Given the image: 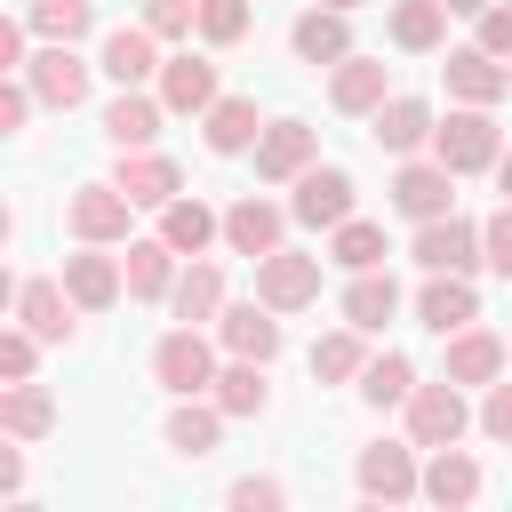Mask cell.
I'll use <instances>...</instances> for the list:
<instances>
[{"instance_id":"4316f807","label":"cell","mask_w":512,"mask_h":512,"mask_svg":"<svg viewBox=\"0 0 512 512\" xmlns=\"http://www.w3.org/2000/svg\"><path fill=\"white\" fill-rule=\"evenodd\" d=\"M160 120H168L160 88H152V96H144V88H120V96L104 104V144H112V152H144V144L160 136Z\"/></svg>"},{"instance_id":"9c48e42d","label":"cell","mask_w":512,"mask_h":512,"mask_svg":"<svg viewBox=\"0 0 512 512\" xmlns=\"http://www.w3.org/2000/svg\"><path fill=\"white\" fill-rule=\"evenodd\" d=\"M432 128H440V112H432V96H384L376 112H368V136H376V152H392V160H416V152H432Z\"/></svg>"},{"instance_id":"52a82bcc","label":"cell","mask_w":512,"mask_h":512,"mask_svg":"<svg viewBox=\"0 0 512 512\" xmlns=\"http://www.w3.org/2000/svg\"><path fill=\"white\" fill-rule=\"evenodd\" d=\"M408 224H432V216H448L456 208V168L448 160H432V152H416V160H400L392 168V192H384Z\"/></svg>"},{"instance_id":"5b68a950","label":"cell","mask_w":512,"mask_h":512,"mask_svg":"<svg viewBox=\"0 0 512 512\" xmlns=\"http://www.w3.org/2000/svg\"><path fill=\"white\" fill-rule=\"evenodd\" d=\"M64 224H72V240H96V248H128V240H136V232H128V224H136V200H128V192L104 176V184H80V192L64 200Z\"/></svg>"},{"instance_id":"f907efd6","label":"cell","mask_w":512,"mask_h":512,"mask_svg":"<svg viewBox=\"0 0 512 512\" xmlns=\"http://www.w3.org/2000/svg\"><path fill=\"white\" fill-rule=\"evenodd\" d=\"M320 8H360V0H320Z\"/></svg>"},{"instance_id":"c3c4849f","label":"cell","mask_w":512,"mask_h":512,"mask_svg":"<svg viewBox=\"0 0 512 512\" xmlns=\"http://www.w3.org/2000/svg\"><path fill=\"white\" fill-rule=\"evenodd\" d=\"M488 176H496V192H504V200H512V152H504V160H496V168H488Z\"/></svg>"},{"instance_id":"30bf717a","label":"cell","mask_w":512,"mask_h":512,"mask_svg":"<svg viewBox=\"0 0 512 512\" xmlns=\"http://www.w3.org/2000/svg\"><path fill=\"white\" fill-rule=\"evenodd\" d=\"M288 216L312 224V232H336L344 216H360V208H352V176H344L336 160H312V168L288 184Z\"/></svg>"},{"instance_id":"7a4b0ae2","label":"cell","mask_w":512,"mask_h":512,"mask_svg":"<svg viewBox=\"0 0 512 512\" xmlns=\"http://www.w3.org/2000/svg\"><path fill=\"white\" fill-rule=\"evenodd\" d=\"M432 160H448L456 176H480L504 160V128H496V104H448V120L432 128Z\"/></svg>"},{"instance_id":"603a6c76","label":"cell","mask_w":512,"mask_h":512,"mask_svg":"<svg viewBox=\"0 0 512 512\" xmlns=\"http://www.w3.org/2000/svg\"><path fill=\"white\" fill-rule=\"evenodd\" d=\"M224 304H232V296H224V264H216V256H184V272H176V288H168V312H176L184 328H216Z\"/></svg>"},{"instance_id":"f1b7e54d","label":"cell","mask_w":512,"mask_h":512,"mask_svg":"<svg viewBox=\"0 0 512 512\" xmlns=\"http://www.w3.org/2000/svg\"><path fill=\"white\" fill-rule=\"evenodd\" d=\"M160 240H168L176 256H208V248L224 240V208H208L200 192H176V200L160 208Z\"/></svg>"},{"instance_id":"2e32d148","label":"cell","mask_w":512,"mask_h":512,"mask_svg":"<svg viewBox=\"0 0 512 512\" xmlns=\"http://www.w3.org/2000/svg\"><path fill=\"white\" fill-rule=\"evenodd\" d=\"M440 80H448V104H504V96H512V64H504V56H488L480 40L448 48Z\"/></svg>"},{"instance_id":"ba28073f","label":"cell","mask_w":512,"mask_h":512,"mask_svg":"<svg viewBox=\"0 0 512 512\" xmlns=\"http://www.w3.org/2000/svg\"><path fill=\"white\" fill-rule=\"evenodd\" d=\"M408 256L424 264V272H488V248H480V224L472 216H432V224H416V240H408Z\"/></svg>"},{"instance_id":"1f68e13d","label":"cell","mask_w":512,"mask_h":512,"mask_svg":"<svg viewBox=\"0 0 512 512\" xmlns=\"http://www.w3.org/2000/svg\"><path fill=\"white\" fill-rule=\"evenodd\" d=\"M120 264H128V296H136V304H168V288H176V272H184V256H176L160 232H152V240H128Z\"/></svg>"},{"instance_id":"8fae6325","label":"cell","mask_w":512,"mask_h":512,"mask_svg":"<svg viewBox=\"0 0 512 512\" xmlns=\"http://www.w3.org/2000/svg\"><path fill=\"white\" fill-rule=\"evenodd\" d=\"M440 344H448V352H440V376H456L464 392H488L496 376H512V344H504L496 328H480V320L456 328V336H440Z\"/></svg>"},{"instance_id":"b9f144b4","label":"cell","mask_w":512,"mask_h":512,"mask_svg":"<svg viewBox=\"0 0 512 512\" xmlns=\"http://www.w3.org/2000/svg\"><path fill=\"white\" fill-rule=\"evenodd\" d=\"M224 504H232V512H280V504H288V480L248 472V480H232V488H224Z\"/></svg>"},{"instance_id":"44dd1931","label":"cell","mask_w":512,"mask_h":512,"mask_svg":"<svg viewBox=\"0 0 512 512\" xmlns=\"http://www.w3.org/2000/svg\"><path fill=\"white\" fill-rule=\"evenodd\" d=\"M384 96H392V64H384V56H360V48H352L344 64H328V104H336L344 120H368Z\"/></svg>"},{"instance_id":"5bb4252c","label":"cell","mask_w":512,"mask_h":512,"mask_svg":"<svg viewBox=\"0 0 512 512\" xmlns=\"http://www.w3.org/2000/svg\"><path fill=\"white\" fill-rule=\"evenodd\" d=\"M64 288H72V304L80 312H112L120 296H128V264L112 256V248H96V240H80L72 256H64V272H56Z\"/></svg>"},{"instance_id":"d4e9b609","label":"cell","mask_w":512,"mask_h":512,"mask_svg":"<svg viewBox=\"0 0 512 512\" xmlns=\"http://www.w3.org/2000/svg\"><path fill=\"white\" fill-rule=\"evenodd\" d=\"M152 88H160V104H168V112H192V120H200V112L224 96L216 64H208V56H192V48H176V56L160 64V80H152Z\"/></svg>"},{"instance_id":"d6a6232c","label":"cell","mask_w":512,"mask_h":512,"mask_svg":"<svg viewBox=\"0 0 512 512\" xmlns=\"http://www.w3.org/2000/svg\"><path fill=\"white\" fill-rule=\"evenodd\" d=\"M264 368H272V360H232V352H224V368H216V392H208V400H216L232 424L264 416V408H272V376H264Z\"/></svg>"},{"instance_id":"83f0119b","label":"cell","mask_w":512,"mask_h":512,"mask_svg":"<svg viewBox=\"0 0 512 512\" xmlns=\"http://www.w3.org/2000/svg\"><path fill=\"white\" fill-rule=\"evenodd\" d=\"M112 184H120V192H128L136 208H168V200L184 192V168H176L168 152H152V144H144V152H120Z\"/></svg>"},{"instance_id":"e575fe53","label":"cell","mask_w":512,"mask_h":512,"mask_svg":"<svg viewBox=\"0 0 512 512\" xmlns=\"http://www.w3.org/2000/svg\"><path fill=\"white\" fill-rule=\"evenodd\" d=\"M360 368H368V328H328L320 344H312V376L320 384H360Z\"/></svg>"},{"instance_id":"cb8c5ba5","label":"cell","mask_w":512,"mask_h":512,"mask_svg":"<svg viewBox=\"0 0 512 512\" xmlns=\"http://www.w3.org/2000/svg\"><path fill=\"white\" fill-rule=\"evenodd\" d=\"M424 504H440V512L480 504V456L464 440L456 448H424Z\"/></svg>"},{"instance_id":"7bdbcfd3","label":"cell","mask_w":512,"mask_h":512,"mask_svg":"<svg viewBox=\"0 0 512 512\" xmlns=\"http://www.w3.org/2000/svg\"><path fill=\"white\" fill-rule=\"evenodd\" d=\"M32 368H40V336H32L24 320H16V328H0V376H8V384H24Z\"/></svg>"},{"instance_id":"681fc988","label":"cell","mask_w":512,"mask_h":512,"mask_svg":"<svg viewBox=\"0 0 512 512\" xmlns=\"http://www.w3.org/2000/svg\"><path fill=\"white\" fill-rule=\"evenodd\" d=\"M440 8H448V16H480L488 0H440Z\"/></svg>"},{"instance_id":"484cf974","label":"cell","mask_w":512,"mask_h":512,"mask_svg":"<svg viewBox=\"0 0 512 512\" xmlns=\"http://www.w3.org/2000/svg\"><path fill=\"white\" fill-rule=\"evenodd\" d=\"M256 136H264V112H256V96H216V104L200 112V144H208L216 160H240V152H256Z\"/></svg>"},{"instance_id":"ac0fdd59","label":"cell","mask_w":512,"mask_h":512,"mask_svg":"<svg viewBox=\"0 0 512 512\" xmlns=\"http://www.w3.org/2000/svg\"><path fill=\"white\" fill-rule=\"evenodd\" d=\"M280 240H288V208H280V200L240 192V200L224 208V248H232V256H248V264H256V256H272Z\"/></svg>"},{"instance_id":"ffe728a7","label":"cell","mask_w":512,"mask_h":512,"mask_svg":"<svg viewBox=\"0 0 512 512\" xmlns=\"http://www.w3.org/2000/svg\"><path fill=\"white\" fill-rule=\"evenodd\" d=\"M288 48H296V64H312V72H328V64H344L352 56V8H304L296 24H288Z\"/></svg>"},{"instance_id":"e0dca14e","label":"cell","mask_w":512,"mask_h":512,"mask_svg":"<svg viewBox=\"0 0 512 512\" xmlns=\"http://www.w3.org/2000/svg\"><path fill=\"white\" fill-rule=\"evenodd\" d=\"M216 344H224L232 360H280L288 328H280V312H272L264 296H248V304H224V312H216Z\"/></svg>"},{"instance_id":"9a60e30c","label":"cell","mask_w":512,"mask_h":512,"mask_svg":"<svg viewBox=\"0 0 512 512\" xmlns=\"http://www.w3.org/2000/svg\"><path fill=\"white\" fill-rule=\"evenodd\" d=\"M256 296L272 304V312H304V304H320V256H304V248H272V256H256Z\"/></svg>"},{"instance_id":"f546056e","label":"cell","mask_w":512,"mask_h":512,"mask_svg":"<svg viewBox=\"0 0 512 512\" xmlns=\"http://www.w3.org/2000/svg\"><path fill=\"white\" fill-rule=\"evenodd\" d=\"M224 424H232V416H224V408H216L208 392H192V400H176V408H168V424H160V440H168L176 456H192V464H200V456H216V440H224Z\"/></svg>"},{"instance_id":"4dcf8cb0","label":"cell","mask_w":512,"mask_h":512,"mask_svg":"<svg viewBox=\"0 0 512 512\" xmlns=\"http://www.w3.org/2000/svg\"><path fill=\"white\" fill-rule=\"evenodd\" d=\"M384 40L400 56H440L448 48V8L440 0H392L384 8Z\"/></svg>"},{"instance_id":"836d02e7","label":"cell","mask_w":512,"mask_h":512,"mask_svg":"<svg viewBox=\"0 0 512 512\" xmlns=\"http://www.w3.org/2000/svg\"><path fill=\"white\" fill-rule=\"evenodd\" d=\"M336 312H344L352 328H368V336H376V328L400 312V280H392L384 264H376V272H352V280H344V296H336Z\"/></svg>"},{"instance_id":"60d3db41","label":"cell","mask_w":512,"mask_h":512,"mask_svg":"<svg viewBox=\"0 0 512 512\" xmlns=\"http://www.w3.org/2000/svg\"><path fill=\"white\" fill-rule=\"evenodd\" d=\"M136 16H144L160 40H192V32H200V0H136Z\"/></svg>"},{"instance_id":"d590c367","label":"cell","mask_w":512,"mask_h":512,"mask_svg":"<svg viewBox=\"0 0 512 512\" xmlns=\"http://www.w3.org/2000/svg\"><path fill=\"white\" fill-rule=\"evenodd\" d=\"M0 432H8V440H48V432H56V400H48L32 376L8 384V392H0Z\"/></svg>"},{"instance_id":"ab89813d","label":"cell","mask_w":512,"mask_h":512,"mask_svg":"<svg viewBox=\"0 0 512 512\" xmlns=\"http://www.w3.org/2000/svg\"><path fill=\"white\" fill-rule=\"evenodd\" d=\"M200 40L208 48H240L248 40V0H200Z\"/></svg>"},{"instance_id":"8992f818","label":"cell","mask_w":512,"mask_h":512,"mask_svg":"<svg viewBox=\"0 0 512 512\" xmlns=\"http://www.w3.org/2000/svg\"><path fill=\"white\" fill-rule=\"evenodd\" d=\"M352 480H360V496H368V504H408V496H424L416 440H368V448H360V464H352Z\"/></svg>"},{"instance_id":"8d00e7d4","label":"cell","mask_w":512,"mask_h":512,"mask_svg":"<svg viewBox=\"0 0 512 512\" xmlns=\"http://www.w3.org/2000/svg\"><path fill=\"white\" fill-rule=\"evenodd\" d=\"M392 248H384V224H368V216H344L336 232H328V264H344V272H376Z\"/></svg>"},{"instance_id":"277c9868","label":"cell","mask_w":512,"mask_h":512,"mask_svg":"<svg viewBox=\"0 0 512 512\" xmlns=\"http://www.w3.org/2000/svg\"><path fill=\"white\" fill-rule=\"evenodd\" d=\"M400 416H408V440H416V448H456V440H464V432L480 424L456 376H440V384H416Z\"/></svg>"},{"instance_id":"7dc6e473","label":"cell","mask_w":512,"mask_h":512,"mask_svg":"<svg viewBox=\"0 0 512 512\" xmlns=\"http://www.w3.org/2000/svg\"><path fill=\"white\" fill-rule=\"evenodd\" d=\"M24 64H32V24L8 16V24H0V72H24Z\"/></svg>"},{"instance_id":"4fadbf2b","label":"cell","mask_w":512,"mask_h":512,"mask_svg":"<svg viewBox=\"0 0 512 512\" xmlns=\"http://www.w3.org/2000/svg\"><path fill=\"white\" fill-rule=\"evenodd\" d=\"M312 160H320V128L312 120H296V112L264 120V136H256V176L264 184H296Z\"/></svg>"},{"instance_id":"f35d334b","label":"cell","mask_w":512,"mask_h":512,"mask_svg":"<svg viewBox=\"0 0 512 512\" xmlns=\"http://www.w3.org/2000/svg\"><path fill=\"white\" fill-rule=\"evenodd\" d=\"M24 24H32V40H88L96 8L88 0H24Z\"/></svg>"},{"instance_id":"f6af8a7d","label":"cell","mask_w":512,"mask_h":512,"mask_svg":"<svg viewBox=\"0 0 512 512\" xmlns=\"http://www.w3.org/2000/svg\"><path fill=\"white\" fill-rule=\"evenodd\" d=\"M472 40H480L488 56H512V0H488V8L472 16Z\"/></svg>"},{"instance_id":"74e56055","label":"cell","mask_w":512,"mask_h":512,"mask_svg":"<svg viewBox=\"0 0 512 512\" xmlns=\"http://www.w3.org/2000/svg\"><path fill=\"white\" fill-rule=\"evenodd\" d=\"M408 392H416L408 352H368V368H360V400H368V408H408Z\"/></svg>"},{"instance_id":"ee69618b","label":"cell","mask_w":512,"mask_h":512,"mask_svg":"<svg viewBox=\"0 0 512 512\" xmlns=\"http://www.w3.org/2000/svg\"><path fill=\"white\" fill-rule=\"evenodd\" d=\"M480 248H488V272L512 280V200H496V216L480 224Z\"/></svg>"},{"instance_id":"7402d4cb","label":"cell","mask_w":512,"mask_h":512,"mask_svg":"<svg viewBox=\"0 0 512 512\" xmlns=\"http://www.w3.org/2000/svg\"><path fill=\"white\" fill-rule=\"evenodd\" d=\"M16 320L40 336V344H72L80 336V304L64 280H16Z\"/></svg>"},{"instance_id":"6da1fadb","label":"cell","mask_w":512,"mask_h":512,"mask_svg":"<svg viewBox=\"0 0 512 512\" xmlns=\"http://www.w3.org/2000/svg\"><path fill=\"white\" fill-rule=\"evenodd\" d=\"M216 352H224V344H216L208 328H184V320H176V328H168V336L152 344V384H160L168 400H192V392H216V368H224Z\"/></svg>"},{"instance_id":"bcb514c9","label":"cell","mask_w":512,"mask_h":512,"mask_svg":"<svg viewBox=\"0 0 512 512\" xmlns=\"http://www.w3.org/2000/svg\"><path fill=\"white\" fill-rule=\"evenodd\" d=\"M480 432H488V440H504V448H512V376H496V384H488V392H480Z\"/></svg>"},{"instance_id":"3957f363","label":"cell","mask_w":512,"mask_h":512,"mask_svg":"<svg viewBox=\"0 0 512 512\" xmlns=\"http://www.w3.org/2000/svg\"><path fill=\"white\" fill-rule=\"evenodd\" d=\"M24 80H32V96H40L48 112H80L88 88H96V64L80 56V40H40L32 64H24Z\"/></svg>"},{"instance_id":"7c38bea8","label":"cell","mask_w":512,"mask_h":512,"mask_svg":"<svg viewBox=\"0 0 512 512\" xmlns=\"http://www.w3.org/2000/svg\"><path fill=\"white\" fill-rule=\"evenodd\" d=\"M160 64H168V56H160V32H152L144 16H136V24H112L104 48H96V72H104L112 88H144V80H160Z\"/></svg>"},{"instance_id":"d6986e66","label":"cell","mask_w":512,"mask_h":512,"mask_svg":"<svg viewBox=\"0 0 512 512\" xmlns=\"http://www.w3.org/2000/svg\"><path fill=\"white\" fill-rule=\"evenodd\" d=\"M472 320H480V288H472V272H424V288H416V328L456 336V328H472Z\"/></svg>"}]
</instances>
